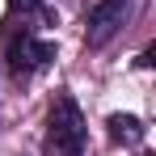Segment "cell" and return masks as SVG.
Returning a JSON list of instances; mask_svg holds the SVG:
<instances>
[{"instance_id":"cell-1","label":"cell","mask_w":156,"mask_h":156,"mask_svg":"<svg viewBox=\"0 0 156 156\" xmlns=\"http://www.w3.org/2000/svg\"><path fill=\"white\" fill-rule=\"evenodd\" d=\"M84 139H89V127L80 105L68 93H59L47 114V156H84Z\"/></svg>"},{"instance_id":"cell-2","label":"cell","mask_w":156,"mask_h":156,"mask_svg":"<svg viewBox=\"0 0 156 156\" xmlns=\"http://www.w3.org/2000/svg\"><path fill=\"white\" fill-rule=\"evenodd\" d=\"M51 59H55V47L47 38H38L30 26H21L17 34L4 38V68H9L13 80H30L34 72H42Z\"/></svg>"},{"instance_id":"cell-3","label":"cell","mask_w":156,"mask_h":156,"mask_svg":"<svg viewBox=\"0 0 156 156\" xmlns=\"http://www.w3.org/2000/svg\"><path fill=\"white\" fill-rule=\"evenodd\" d=\"M127 9H131V0H89V9H84V42L89 47H105L122 30Z\"/></svg>"},{"instance_id":"cell-4","label":"cell","mask_w":156,"mask_h":156,"mask_svg":"<svg viewBox=\"0 0 156 156\" xmlns=\"http://www.w3.org/2000/svg\"><path fill=\"white\" fill-rule=\"evenodd\" d=\"M105 127H110V139H114V144H127V148L144 139V122H139L135 114H110Z\"/></svg>"},{"instance_id":"cell-5","label":"cell","mask_w":156,"mask_h":156,"mask_svg":"<svg viewBox=\"0 0 156 156\" xmlns=\"http://www.w3.org/2000/svg\"><path fill=\"white\" fill-rule=\"evenodd\" d=\"M42 0H9V9H21V13H30V9H38Z\"/></svg>"}]
</instances>
